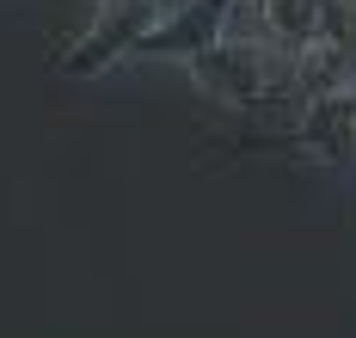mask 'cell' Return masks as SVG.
<instances>
[{"label":"cell","instance_id":"cell-1","mask_svg":"<svg viewBox=\"0 0 356 338\" xmlns=\"http://www.w3.org/2000/svg\"><path fill=\"white\" fill-rule=\"evenodd\" d=\"M191 86L209 99V105H227V111H270V105H301L295 92V62L264 49V43H240V38H221L209 43L203 56L184 62Z\"/></svg>","mask_w":356,"mask_h":338},{"label":"cell","instance_id":"cell-2","mask_svg":"<svg viewBox=\"0 0 356 338\" xmlns=\"http://www.w3.org/2000/svg\"><path fill=\"white\" fill-rule=\"evenodd\" d=\"M160 13H166L160 0H99L92 25L62 49L56 74L62 80H99V74H111L117 62H136V43L154 31Z\"/></svg>","mask_w":356,"mask_h":338},{"label":"cell","instance_id":"cell-3","mask_svg":"<svg viewBox=\"0 0 356 338\" xmlns=\"http://www.w3.org/2000/svg\"><path fill=\"white\" fill-rule=\"evenodd\" d=\"M227 6L234 0H178L166 6L160 19H154V31L136 43V62H191V56H203L209 43L227 38Z\"/></svg>","mask_w":356,"mask_h":338}]
</instances>
